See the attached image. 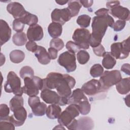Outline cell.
<instances>
[{
    "instance_id": "obj_24",
    "label": "cell",
    "mask_w": 130,
    "mask_h": 130,
    "mask_svg": "<svg viewBox=\"0 0 130 130\" xmlns=\"http://www.w3.org/2000/svg\"><path fill=\"white\" fill-rule=\"evenodd\" d=\"M93 126V121L89 117H82L78 120L77 129H91Z\"/></svg>"
},
{
    "instance_id": "obj_32",
    "label": "cell",
    "mask_w": 130,
    "mask_h": 130,
    "mask_svg": "<svg viewBox=\"0 0 130 130\" xmlns=\"http://www.w3.org/2000/svg\"><path fill=\"white\" fill-rule=\"evenodd\" d=\"M90 20L91 17L89 16L86 14H83L78 16L76 22L81 27L86 28L89 26Z\"/></svg>"
},
{
    "instance_id": "obj_37",
    "label": "cell",
    "mask_w": 130,
    "mask_h": 130,
    "mask_svg": "<svg viewBox=\"0 0 130 130\" xmlns=\"http://www.w3.org/2000/svg\"><path fill=\"white\" fill-rule=\"evenodd\" d=\"M50 47L55 48L57 51L61 50L64 47V44L63 41L59 38L52 39L50 42Z\"/></svg>"
},
{
    "instance_id": "obj_49",
    "label": "cell",
    "mask_w": 130,
    "mask_h": 130,
    "mask_svg": "<svg viewBox=\"0 0 130 130\" xmlns=\"http://www.w3.org/2000/svg\"><path fill=\"white\" fill-rule=\"evenodd\" d=\"M80 2L85 8H89L93 4V1H80Z\"/></svg>"
},
{
    "instance_id": "obj_10",
    "label": "cell",
    "mask_w": 130,
    "mask_h": 130,
    "mask_svg": "<svg viewBox=\"0 0 130 130\" xmlns=\"http://www.w3.org/2000/svg\"><path fill=\"white\" fill-rule=\"evenodd\" d=\"M28 103L35 116H42L46 114L47 105L44 103L41 102L38 96H30L28 100Z\"/></svg>"
},
{
    "instance_id": "obj_17",
    "label": "cell",
    "mask_w": 130,
    "mask_h": 130,
    "mask_svg": "<svg viewBox=\"0 0 130 130\" xmlns=\"http://www.w3.org/2000/svg\"><path fill=\"white\" fill-rule=\"evenodd\" d=\"M44 36L42 27L38 24H36L28 27L26 37L31 41H39L42 39Z\"/></svg>"
},
{
    "instance_id": "obj_27",
    "label": "cell",
    "mask_w": 130,
    "mask_h": 130,
    "mask_svg": "<svg viewBox=\"0 0 130 130\" xmlns=\"http://www.w3.org/2000/svg\"><path fill=\"white\" fill-rule=\"evenodd\" d=\"M23 24L31 26L37 24L38 22V17L32 14L27 12L24 16L20 18H18Z\"/></svg>"
},
{
    "instance_id": "obj_47",
    "label": "cell",
    "mask_w": 130,
    "mask_h": 130,
    "mask_svg": "<svg viewBox=\"0 0 130 130\" xmlns=\"http://www.w3.org/2000/svg\"><path fill=\"white\" fill-rule=\"evenodd\" d=\"M129 69H130V66L129 63H124L123 64L121 67V71H122L123 72L125 73L126 74L129 75Z\"/></svg>"
},
{
    "instance_id": "obj_19",
    "label": "cell",
    "mask_w": 130,
    "mask_h": 130,
    "mask_svg": "<svg viewBox=\"0 0 130 130\" xmlns=\"http://www.w3.org/2000/svg\"><path fill=\"white\" fill-rule=\"evenodd\" d=\"M34 53L40 63L46 65L50 63L51 59L46 49L43 46H38L37 50Z\"/></svg>"
},
{
    "instance_id": "obj_26",
    "label": "cell",
    "mask_w": 130,
    "mask_h": 130,
    "mask_svg": "<svg viewBox=\"0 0 130 130\" xmlns=\"http://www.w3.org/2000/svg\"><path fill=\"white\" fill-rule=\"evenodd\" d=\"M11 61L15 63H18L22 62L24 58V53L20 50H14L12 51L9 54Z\"/></svg>"
},
{
    "instance_id": "obj_42",
    "label": "cell",
    "mask_w": 130,
    "mask_h": 130,
    "mask_svg": "<svg viewBox=\"0 0 130 130\" xmlns=\"http://www.w3.org/2000/svg\"><path fill=\"white\" fill-rule=\"evenodd\" d=\"M93 51L96 55L99 56H103L106 52L105 48L102 44H100L96 47L93 48Z\"/></svg>"
},
{
    "instance_id": "obj_4",
    "label": "cell",
    "mask_w": 130,
    "mask_h": 130,
    "mask_svg": "<svg viewBox=\"0 0 130 130\" xmlns=\"http://www.w3.org/2000/svg\"><path fill=\"white\" fill-rule=\"evenodd\" d=\"M122 79L121 73L118 70L106 71L101 76L99 82L102 90H106L114 85H116Z\"/></svg>"
},
{
    "instance_id": "obj_41",
    "label": "cell",
    "mask_w": 130,
    "mask_h": 130,
    "mask_svg": "<svg viewBox=\"0 0 130 130\" xmlns=\"http://www.w3.org/2000/svg\"><path fill=\"white\" fill-rule=\"evenodd\" d=\"M125 24H126L125 21L122 20H117L115 22H114L112 28L114 31H119L124 28Z\"/></svg>"
},
{
    "instance_id": "obj_23",
    "label": "cell",
    "mask_w": 130,
    "mask_h": 130,
    "mask_svg": "<svg viewBox=\"0 0 130 130\" xmlns=\"http://www.w3.org/2000/svg\"><path fill=\"white\" fill-rule=\"evenodd\" d=\"M61 113V109L57 104L49 105L46 110V115L48 118L51 119L58 118Z\"/></svg>"
},
{
    "instance_id": "obj_8",
    "label": "cell",
    "mask_w": 130,
    "mask_h": 130,
    "mask_svg": "<svg viewBox=\"0 0 130 130\" xmlns=\"http://www.w3.org/2000/svg\"><path fill=\"white\" fill-rule=\"evenodd\" d=\"M91 34L86 28H77L75 31L72 36L74 42L80 48L87 49L89 47V40Z\"/></svg>"
},
{
    "instance_id": "obj_38",
    "label": "cell",
    "mask_w": 130,
    "mask_h": 130,
    "mask_svg": "<svg viewBox=\"0 0 130 130\" xmlns=\"http://www.w3.org/2000/svg\"><path fill=\"white\" fill-rule=\"evenodd\" d=\"M66 47L69 51L75 54V53L79 52L81 49L80 47L76 43H75L74 42H72L71 41L67 43L66 45Z\"/></svg>"
},
{
    "instance_id": "obj_50",
    "label": "cell",
    "mask_w": 130,
    "mask_h": 130,
    "mask_svg": "<svg viewBox=\"0 0 130 130\" xmlns=\"http://www.w3.org/2000/svg\"><path fill=\"white\" fill-rule=\"evenodd\" d=\"M68 2L69 1H55V2L59 5H63L68 3Z\"/></svg>"
},
{
    "instance_id": "obj_21",
    "label": "cell",
    "mask_w": 130,
    "mask_h": 130,
    "mask_svg": "<svg viewBox=\"0 0 130 130\" xmlns=\"http://www.w3.org/2000/svg\"><path fill=\"white\" fill-rule=\"evenodd\" d=\"M117 91L121 94H125L129 92L130 90V78L121 79L116 84Z\"/></svg>"
},
{
    "instance_id": "obj_13",
    "label": "cell",
    "mask_w": 130,
    "mask_h": 130,
    "mask_svg": "<svg viewBox=\"0 0 130 130\" xmlns=\"http://www.w3.org/2000/svg\"><path fill=\"white\" fill-rule=\"evenodd\" d=\"M13 115L9 116L7 121L12 122L16 126H20L23 124L27 117V112L23 107H20L13 111Z\"/></svg>"
},
{
    "instance_id": "obj_3",
    "label": "cell",
    "mask_w": 130,
    "mask_h": 130,
    "mask_svg": "<svg viewBox=\"0 0 130 130\" xmlns=\"http://www.w3.org/2000/svg\"><path fill=\"white\" fill-rule=\"evenodd\" d=\"M21 80L13 71L8 74L7 81L4 84V89L6 92L13 93L15 95L22 96L23 91L21 86Z\"/></svg>"
},
{
    "instance_id": "obj_7",
    "label": "cell",
    "mask_w": 130,
    "mask_h": 130,
    "mask_svg": "<svg viewBox=\"0 0 130 130\" xmlns=\"http://www.w3.org/2000/svg\"><path fill=\"white\" fill-rule=\"evenodd\" d=\"M58 64L64 67L68 73L74 72L77 68L75 54L69 51L62 53L57 59Z\"/></svg>"
},
{
    "instance_id": "obj_34",
    "label": "cell",
    "mask_w": 130,
    "mask_h": 130,
    "mask_svg": "<svg viewBox=\"0 0 130 130\" xmlns=\"http://www.w3.org/2000/svg\"><path fill=\"white\" fill-rule=\"evenodd\" d=\"M77 58L78 62L81 64H84L86 63L90 58L89 53L85 50H80L77 54Z\"/></svg>"
},
{
    "instance_id": "obj_25",
    "label": "cell",
    "mask_w": 130,
    "mask_h": 130,
    "mask_svg": "<svg viewBox=\"0 0 130 130\" xmlns=\"http://www.w3.org/2000/svg\"><path fill=\"white\" fill-rule=\"evenodd\" d=\"M116 60L109 52H106L103 55L102 65L106 69H111L116 64Z\"/></svg>"
},
{
    "instance_id": "obj_18",
    "label": "cell",
    "mask_w": 130,
    "mask_h": 130,
    "mask_svg": "<svg viewBox=\"0 0 130 130\" xmlns=\"http://www.w3.org/2000/svg\"><path fill=\"white\" fill-rule=\"evenodd\" d=\"M11 36V29L4 20H0V42L1 46L8 42Z\"/></svg>"
},
{
    "instance_id": "obj_51",
    "label": "cell",
    "mask_w": 130,
    "mask_h": 130,
    "mask_svg": "<svg viewBox=\"0 0 130 130\" xmlns=\"http://www.w3.org/2000/svg\"><path fill=\"white\" fill-rule=\"evenodd\" d=\"M125 100V104L127 105V106L128 107H129V95H128L127 96V97H125V98L124 99Z\"/></svg>"
},
{
    "instance_id": "obj_35",
    "label": "cell",
    "mask_w": 130,
    "mask_h": 130,
    "mask_svg": "<svg viewBox=\"0 0 130 130\" xmlns=\"http://www.w3.org/2000/svg\"><path fill=\"white\" fill-rule=\"evenodd\" d=\"M19 74L22 79L25 77H32L34 76V71L30 67L24 66L21 69Z\"/></svg>"
},
{
    "instance_id": "obj_11",
    "label": "cell",
    "mask_w": 130,
    "mask_h": 130,
    "mask_svg": "<svg viewBox=\"0 0 130 130\" xmlns=\"http://www.w3.org/2000/svg\"><path fill=\"white\" fill-rule=\"evenodd\" d=\"M52 22L63 25L72 17L71 12L68 8L59 9H55L51 14Z\"/></svg>"
},
{
    "instance_id": "obj_5",
    "label": "cell",
    "mask_w": 130,
    "mask_h": 130,
    "mask_svg": "<svg viewBox=\"0 0 130 130\" xmlns=\"http://www.w3.org/2000/svg\"><path fill=\"white\" fill-rule=\"evenodd\" d=\"M129 38L122 42L113 43L111 46V54L116 59H123L128 57L129 53Z\"/></svg>"
},
{
    "instance_id": "obj_36",
    "label": "cell",
    "mask_w": 130,
    "mask_h": 130,
    "mask_svg": "<svg viewBox=\"0 0 130 130\" xmlns=\"http://www.w3.org/2000/svg\"><path fill=\"white\" fill-rule=\"evenodd\" d=\"M10 109L8 106L5 104L0 105V119L2 120H7L9 117Z\"/></svg>"
},
{
    "instance_id": "obj_6",
    "label": "cell",
    "mask_w": 130,
    "mask_h": 130,
    "mask_svg": "<svg viewBox=\"0 0 130 130\" xmlns=\"http://www.w3.org/2000/svg\"><path fill=\"white\" fill-rule=\"evenodd\" d=\"M79 110L77 104H71L60 114L58 118V123L66 127L75 118L79 115Z\"/></svg>"
},
{
    "instance_id": "obj_28",
    "label": "cell",
    "mask_w": 130,
    "mask_h": 130,
    "mask_svg": "<svg viewBox=\"0 0 130 130\" xmlns=\"http://www.w3.org/2000/svg\"><path fill=\"white\" fill-rule=\"evenodd\" d=\"M68 8L70 10L72 16H77L81 8L82 5L79 1H69Z\"/></svg>"
},
{
    "instance_id": "obj_1",
    "label": "cell",
    "mask_w": 130,
    "mask_h": 130,
    "mask_svg": "<svg viewBox=\"0 0 130 130\" xmlns=\"http://www.w3.org/2000/svg\"><path fill=\"white\" fill-rule=\"evenodd\" d=\"M114 23L113 18L109 14L94 17L91 24L92 34L89 40V45L94 48L101 44L102 39L108 27H113Z\"/></svg>"
},
{
    "instance_id": "obj_9",
    "label": "cell",
    "mask_w": 130,
    "mask_h": 130,
    "mask_svg": "<svg viewBox=\"0 0 130 130\" xmlns=\"http://www.w3.org/2000/svg\"><path fill=\"white\" fill-rule=\"evenodd\" d=\"M41 98L44 102L47 104H57L60 106H64L62 98L54 91L48 88L42 90L41 92Z\"/></svg>"
},
{
    "instance_id": "obj_14",
    "label": "cell",
    "mask_w": 130,
    "mask_h": 130,
    "mask_svg": "<svg viewBox=\"0 0 130 130\" xmlns=\"http://www.w3.org/2000/svg\"><path fill=\"white\" fill-rule=\"evenodd\" d=\"M81 89L84 93L88 95H94L102 90L99 81L96 79H91L84 83Z\"/></svg>"
},
{
    "instance_id": "obj_29",
    "label": "cell",
    "mask_w": 130,
    "mask_h": 130,
    "mask_svg": "<svg viewBox=\"0 0 130 130\" xmlns=\"http://www.w3.org/2000/svg\"><path fill=\"white\" fill-rule=\"evenodd\" d=\"M12 41L13 43L16 46H23L27 41L26 35L23 32H17L13 35Z\"/></svg>"
},
{
    "instance_id": "obj_33",
    "label": "cell",
    "mask_w": 130,
    "mask_h": 130,
    "mask_svg": "<svg viewBox=\"0 0 130 130\" xmlns=\"http://www.w3.org/2000/svg\"><path fill=\"white\" fill-rule=\"evenodd\" d=\"M103 72L104 69L102 65L99 63L94 64L90 70V74L93 78L101 76L103 74Z\"/></svg>"
},
{
    "instance_id": "obj_30",
    "label": "cell",
    "mask_w": 130,
    "mask_h": 130,
    "mask_svg": "<svg viewBox=\"0 0 130 130\" xmlns=\"http://www.w3.org/2000/svg\"><path fill=\"white\" fill-rule=\"evenodd\" d=\"M23 106V99L22 96L15 95L10 101V108L13 112L15 109Z\"/></svg>"
},
{
    "instance_id": "obj_39",
    "label": "cell",
    "mask_w": 130,
    "mask_h": 130,
    "mask_svg": "<svg viewBox=\"0 0 130 130\" xmlns=\"http://www.w3.org/2000/svg\"><path fill=\"white\" fill-rule=\"evenodd\" d=\"M24 25L19 19H15L13 22V29L17 32H22Z\"/></svg>"
},
{
    "instance_id": "obj_22",
    "label": "cell",
    "mask_w": 130,
    "mask_h": 130,
    "mask_svg": "<svg viewBox=\"0 0 130 130\" xmlns=\"http://www.w3.org/2000/svg\"><path fill=\"white\" fill-rule=\"evenodd\" d=\"M62 25L56 22H52L48 27V32L53 39L57 38L62 34Z\"/></svg>"
},
{
    "instance_id": "obj_48",
    "label": "cell",
    "mask_w": 130,
    "mask_h": 130,
    "mask_svg": "<svg viewBox=\"0 0 130 130\" xmlns=\"http://www.w3.org/2000/svg\"><path fill=\"white\" fill-rule=\"evenodd\" d=\"M119 4H120V2L118 1H111L108 2L106 4V6H107V7L108 8V9H110L113 7Z\"/></svg>"
},
{
    "instance_id": "obj_2",
    "label": "cell",
    "mask_w": 130,
    "mask_h": 130,
    "mask_svg": "<svg viewBox=\"0 0 130 130\" xmlns=\"http://www.w3.org/2000/svg\"><path fill=\"white\" fill-rule=\"evenodd\" d=\"M23 80L24 86L22 87L23 91L29 96H36L39 93V90L43 89V80L39 77H25Z\"/></svg>"
},
{
    "instance_id": "obj_44",
    "label": "cell",
    "mask_w": 130,
    "mask_h": 130,
    "mask_svg": "<svg viewBox=\"0 0 130 130\" xmlns=\"http://www.w3.org/2000/svg\"><path fill=\"white\" fill-rule=\"evenodd\" d=\"M48 54L51 59H55L57 57L58 51L52 47H50L48 49Z\"/></svg>"
},
{
    "instance_id": "obj_43",
    "label": "cell",
    "mask_w": 130,
    "mask_h": 130,
    "mask_svg": "<svg viewBox=\"0 0 130 130\" xmlns=\"http://www.w3.org/2000/svg\"><path fill=\"white\" fill-rule=\"evenodd\" d=\"M25 47L28 51L35 53L36 51L37 50L38 46L34 41H29L26 43Z\"/></svg>"
},
{
    "instance_id": "obj_46",
    "label": "cell",
    "mask_w": 130,
    "mask_h": 130,
    "mask_svg": "<svg viewBox=\"0 0 130 130\" xmlns=\"http://www.w3.org/2000/svg\"><path fill=\"white\" fill-rule=\"evenodd\" d=\"M68 129L76 130L78 128V120L75 118L67 126Z\"/></svg>"
},
{
    "instance_id": "obj_12",
    "label": "cell",
    "mask_w": 130,
    "mask_h": 130,
    "mask_svg": "<svg viewBox=\"0 0 130 130\" xmlns=\"http://www.w3.org/2000/svg\"><path fill=\"white\" fill-rule=\"evenodd\" d=\"M63 78V74L59 73L51 72L49 73L46 78L43 79L44 82L43 89H56Z\"/></svg>"
},
{
    "instance_id": "obj_40",
    "label": "cell",
    "mask_w": 130,
    "mask_h": 130,
    "mask_svg": "<svg viewBox=\"0 0 130 130\" xmlns=\"http://www.w3.org/2000/svg\"><path fill=\"white\" fill-rule=\"evenodd\" d=\"M1 129L14 130L15 125L11 122L7 120H2L0 122Z\"/></svg>"
},
{
    "instance_id": "obj_15",
    "label": "cell",
    "mask_w": 130,
    "mask_h": 130,
    "mask_svg": "<svg viewBox=\"0 0 130 130\" xmlns=\"http://www.w3.org/2000/svg\"><path fill=\"white\" fill-rule=\"evenodd\" d=\"M109 10V13L114 17L119 20L128 21L130 18L129 10L119 5H116Z\"/></svg>"
},
{
    "instance_id": "obj_20",
    "label": "cell",
    "mask_w": 130,
    "mask_h": 130,
    "mask_svg": "<svg viewBox=\"0 0 130 130\" xmlns=\"http://www.w3.org/2000/svg\"><path fill=\"white\" fill-rule=\"evenodd\" d=\"M87 99V98L84 95L82 90L80 88H77L73 90L72 94L69 97L68 104H78L82 101Z\"/></svg>"
},
{
    "instance_id": "obj_45",
    "label": "cell",
    "mask_w": 130,
    "mask_h": 130,
    "mask_svg": "<svg viewBox=\"0 0 130 130\" xmlns=\"http://www.w3.org/2000/svg\"><path fill=\"white\" fill-rule=\"evenodd\" d=\"M109 13V10L106 8H101L95 12V14L96 16H105L108 15Z\"/></svg>"
},
{
    "instance_id": "obj_31",
    "label": "cell",
    "mask_w": 130,
    "mask_h": 130,
    "mask_svg": "<svg viewBox=\"0 0 130 130\" xmlns=\"http://www.w3.org/2000/svg\"><path fill=\"white\" fill-rule=\"evenodd\" d=\"M77 105L78 107L79 112L81 114L87 115L89 113L91 106L88 99L83 100Z\"/></svg>"
},
{
    "instance_id": "obj_16",
    "label": "cell",
    "mask_w": 130,
    "mask_h": 130,
    "mask_svg": "<svg viewBox=\"0 0 130 130\" xmlns=\"http://www.w3.org/2000/svg\"><path fill=\"white\" fill-rule=\"evenodd\" d=\"M7 10L15 19L20 18L28 12L25 10L23 6L18 2L9 3L7 6Z\"/></svg>"
}]
</instances>
